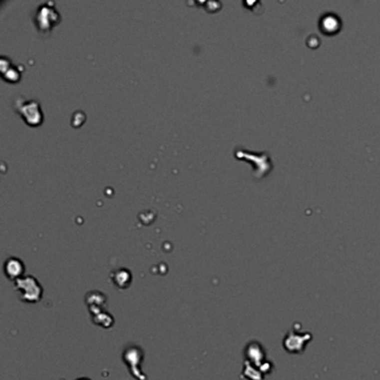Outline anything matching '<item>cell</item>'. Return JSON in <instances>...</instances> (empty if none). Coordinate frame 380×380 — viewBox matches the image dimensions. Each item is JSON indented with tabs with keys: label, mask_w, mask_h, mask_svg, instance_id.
Masks as SVG:
<instances>
[{
	"label": "cell",
	"mask_w": 380,
	"mask_h": 380,
	"mask_svg": "<svg viewBox=\"0 0 380 380\" xmlns=\"http://www.w3.org/2000/svg\"><path fill=\"white\" fill-rule=\"evenodd\" d=\"M15 283L16 290L19 293V298L26 304H38L41 300L44 290L35 277L25 276L18 279Z\"/></svg>",
	"instance_id": "1"
},
{
	"label": "cell",
	"mask_w": 380,
	"mask_h": 380,
	"mask_svg": "<svg viewBox=\"0 0 380 380\" xmlns=\"http://www.w3.org/2000/svg\"><path fill=\"white\" fill-rule=\"evenodd\" d=\"M60 21V15L55 8V3L45 2L39 4L33 13V22L37 29L47 33Z\"/></svg>",
	"instance_id": "2"
},
{
	"label": "cell",
	"mask_w": 380,
	"mask_h": 380,
	"mask_svg": "<svg viewBox=\"0 0 380 380\" xmlns=\"http://www.w3.org/2000/svg\"><path fill=\"white\" fill-rule=\"evenodd\" d=\"M13 108L30 126H38L42 122L40 105L36 99H28L18 96L13 102Z\"/></svg>",
	"instance_id": "3"
},
{
	"label": "cell",
	"mask_w": 380,
	"mask_h": 380,
	"mask_svg": "<svg viewBox=\"0 0 380 380\" xmlns=\"http://www.w3.org/2000/svg\"><path fill=\"white\" fill-rule=\"evenodd\" d=\"M123 360L134 378L137 380H146V376L141 370V365L144 360V351L139 346L127 345L123 351Z\"/></svg>",
	"instance_id": "4"
},
{
	"label": "cell",
	"mask_w": 380,
	"mask_h": 380,
	"mask_svg": "<svg viewBox=\"0 0 380 380\" xmlns=\"http://www.w3.org/2000/svg\"><path fill=\"white\" fill-rule=\"evenodd\" d=\"M3 272L7 279L15 282L18 279L25 277V264L20 259L10 257L3 263Z\"/></svg>",
	"instance_id": "5"
},
{
	"label": "cell",
	"mask_w": 380,
	"mask_h": 380,
	"mask_svg": "<svg viewBox=\"0 0 380 380\" xmlns=\"http://www.w3.org/2000/svg\"><path fill=\"white\" fill-rule=\"evenodd\" d=\"M85 302L88 307L90 316H93L105 310L104 308L107 304V297L100 291H90L86 295Z\"/></svg>",
	"instance_id": "6"
},
{
	"label": "cell",
	"mask_w": 380,
	"mask_h": 380,
	"mask_svg": "<svg viewBox=\"0 0 380 380\" xmlns=\"http://www.w3.org/2000/svg\"><path fill=\"white\" fill-rule=\"evenodd\" d=\"M110 281L119 290H125L132 285L133 276L128 269L118 268L110 272Z\"/></svg>",
	"instance_id": "7"
},
{
	"label": "cell",
	"mask_w": 380,
	"mask_h": 380,
	"mask_svg": "<svg viewBox=\"0 0 380 380\" xmlns=\"http://www.w3.org/2000/svg\"><path fill=\"white\" fill-rule=\"evenodd\" d=\"M91 320L95 325L103 327V328H110L114 324V319L112 315H109L107 311H100L91 316Z\"/></svg>",
	"instance_id": "8"
},
{
	"label": "cell",
	"mask_w": 380,
	"mask_h": 380,
	"mask_svg": "<svg viewBox=\"0 0 380 380\" xmlns=\"http://www.w3.org/2000/svg\"><path fill=\"white\" fill-rule=\"evenodd\" d=\"M1 76L2 78L6 80V81H10V83H16V81L19 80V78H20V71L18 70V68L16 66H10L9 68L3 71V73H1Z\"/></svg>",
	"instance_id": "9"
},
{
	"label": "cell",
	"mask_w": 380,
	"mask_h": 380,
	"mask_svg": "<svg viewBox=\"0 0 380 380\" xmlns=\"http://www.w3.org/2000/svg\"><path fill=\"white\" fill-rule=\"evenodd\" d=\"M11 66V60L7 58V57L2 56L1 58H0V69H1V73H3V71H6L9 67Z\"/></svg>",
	"instance_id": "10"
},
{
	"label": "cell",
	"mask_w": 380,
	"mask_h": 380,
	"mask_svg": "<svg viewBox=\"0 0 380 380\" xmlns=\"http://www.w3.org/2000/svg\"><path fill=\"white\" fill-rule=\"evenodd\" d=\"M77 380H89V379H87V378H79V379H77Z\"/></svg>",
	"instance_id": "11"
}]
</instances>
